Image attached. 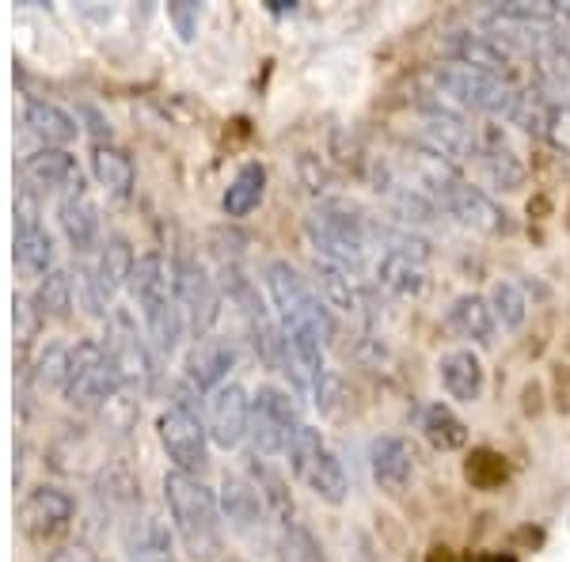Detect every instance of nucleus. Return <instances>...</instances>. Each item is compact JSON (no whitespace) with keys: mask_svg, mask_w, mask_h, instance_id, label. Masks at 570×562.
<instances>
[{"mask_svg":"<svg viewBox=\"0 0 570 562\" xmlns=\"http://www.w3.org/2000/svg\"><path fill=\"white\" fill-rule=\"evenodd\" d=\"M16 263H20L23 274H31V278H46V274L53 270V259H58V252H53V236L50 228L42 225L39 217V206H35V198L23 195L16 198Z\"/></svg>","mask_w":570,"mask_h":562,"instance_id":"dca6fc26","label":"nucleus"},{"mask_svg":"<svg viewBox=\"0 0 570 562\" xmlns=\"http://www.w3.org/2000/svg\"><path fill=\"white\" fill-rule=\"evenodd\" d=\"M419 430L430 441V448H438V453H456V448L468 445L464 418L449 403H426L419 414Z\"/></svg>","mask_w":570,"mask_h":562,"instance_id":"2f4dec72","label":"nucleus"},{"mask_svg":"<svg viewBox=\"0 0 570 562\" xmlns=\"http://www.w3.org/2000/svg\"><path fill=\"white\" fill-rule=\"evenodd\" d=\"M301 426L305 422H301L297 400L278 384H259V392L252 395V426H247L252 453L263 460L285 456Z\"/></svg>","mask_w":570,"mask_h":562,"instance_id":"1a4fd4ad","label":"nucleus"},{"mask_svg":"<svg viewBox=\"0 0 570 562\" xmlns=\"http://www.w3.org/2000/svg\"><path fill=\"white\" fill-rule=\"evenodd\" d=\"M285 460H289L297 483L305 486L308 494H316L320 502L343 505L346 497H351V479H346L343 460H338V453L327 445V437L316 426L305 422V426L297 430V437H293Z\"/></svg>","mask_w":570,"mask_h":562,"instance_id":"0eeeda50","label":"nucleus"},{"mask_svg":"<svg viewBox=\"0 0 570 562\" xmlns=\"http://www.w3.org/2000/svg\"><path fill=\"white\" fill-rule=\"evenodd\" d=\"M72 304H77V282H72V274L66 266H53V270L39 282V289H35V308H39L42 319L46 316L69 319Z\"/></svg>","mask_w":570,"mask_h":562,"instance_id":"72a5a7b5","label":"nucleus"},{"mask_svg":"<svg viewBox=\"0 0 570 562\" xmlns=\"http://www.w3.org/2000/svg\"><path fill=\"white\" fill-rule=\"evenodd\" d=\"M164 505H168L171 532L195 562H220L225 551V521H220L217 494L202 483V475L168 472L164 475Z\"/></svg>","mask_w":570,"mask_h":562,"instance_id":"f257e3e1","label":"nucleus"},{"mask_svg":"<svg viewBox=\"0 0 570 562\" xmlns=\"http://www.w3.org/2000/svg\"><path fill=\"white\" fill-rule=\"evenodd\" d=\"M263 195H266V168L252 160L233 175V183L225 187V198H220V209H225V217L240 220L259 209Z\"/></svg>","mask_w":570,"mask_h":562,"instance_id":"473e14b6","label":"nucleus"},{"mask_svg":"<svg viewBox=\"0 0 570 562\" xmlns=\"http://www.w3.org/2000/svg\"><path fill=\"white\" fill-rule=\"evenodd\" d=\"M72 517H77V497L61 486H35L20 505V524L35 540H50L66 532Z\"/></svg>","mask_w":570,"mask_h":562,"instance_id":"6ab92c4d","label":"nucleus"},{"mask_svg":"<svg viewBox=\"0 0 570 562\" xmlns=\"http://www.w3.org/2000/svg\"><path fill=\"white\" fill-rule=\"evenodd\" d=\"M122 548H126V562H179L176 540H171L164 521H156L153 513H141V517L126 524Z\"/></svg>","mask_w":570,"mask_h":562,"instance_id":"c85d7f7f","label":"nucleus"},{"mask_svg":"<svg viewBox=\"0 0 570 562\" xmlns=\"http://www.w3.org/2000/svg\"><path fill=\"white\" fill-rule=\"evenodd\" d=\"M23 126L42 141V149H69L80 137V118L69 115L61 103L53 99H39L31 96L23 103Z\"/></svg>","mask_w":570,"mask_h":562,"instance_id":"a878e982","label":"nucleus"},{"mask_svg":"<svg viewBox=\"0 0 570 562\" xmlns=\"http://www.w3.org/2000/svg\"><path fill=\"white\" fill-rule=\"evenodd\" d=\"M438 381H441V388H445L449 400L480 403L483 388H487V373H483L480 354H475L472 346H456V349H449V354H441Z\"/></svg>","mask_w":570,"mask_h":562,"instance_id":"393cba45","label":"nucleus"},{"mask_svg":"<svg viewBox=\"0 0 570 562\" xmlns=\"http://www.w3.org/2000/svg\"><path fill=\"white\" fill-rule=\"evenodd\" d=\"M540 137H544L556 152L570 156V99L567 103H556V99H551L548 118H544V134Z\"/></svg>","mask_w":570,"mask_h":562,"instance_id":"4c0bfd02","label":"nucleus"},{"mask_svg":"<svg viewBox=\"0 0 570 562\" xmlns=\"http://www.w3.org/2000/svg\"><path fill=\"white\" fill-rule=\"evenodd\" d=\"M220 562H244V559H236V555H233V559H220Z\"/></svg>","mask_w":570,"mask_h":562,"instance_id":"79ce46f5","label":"nucleus"},{"mask_svg":"<svg viewBox=\"0 0 570 562\" xmlns=\"http://www.w3.org/2000/svg\"><path fill=\"white\" fill-rule=\"evenodd\" d=\"M69 349L66 343H46L39 349V357H35L31 365V376L39 388H66V373H69Z\"/></svg>","mask_w":570,"mask_h":562,"instance_id":"e433bc0d","label":"nucleus"},{"mask_svg":"<svg viewBox=\"0 0 570 562\" xmlns=\"http://www.w3.org/2000/svg\"><path fill=\"white\" fill-rule=\"evenodd\" d=\"M130 293H134L137 312H141L145 338H149L160 357H171L183 343V331H187V319H183V308H179V293H176V278H171V259H164L160 252L137 255Z\"/></svg>","mask_w":570,"mask_h":562,"instance_id":"f03ea898","label":"nucleus"},{"mask_svg":"<svg viewBox=\"0 0 570 562\" xmlns=\"http://www.w3.org/2000/svg\"><path fill=\"white\" fill-rule=\"evenodd\" d=\"M441 209H445L456 225L472 228V233H480V236H505L510 233V217H505V209L487 195L483 187H475V183H468V179L456 183L453 195L445 198V206Z\"/></svg>","mask_w":570,"mask_h":562,"instance_id":"aec40b11","label":"nucleus"},{"mask_svg":"<svg viewBox=\"0 0 570 562\" xmlns=\"http://www.w3.org/2000/svg\"><path fill=\"white\" fill-rule=\"evenodd\" d=\"M373 274H376V289H384L395 300H419V297H426V289H430L426 263L411 259V255H400V252H384L381 259H376Z\"/></svg>","mask_w":570,"mask_h":562,"instance_id":"cd10ccee","label":"nucleus"},{"mask_svg":"<svg viewBox=\"0 0 570 562\" xmlns=\"http://www.w3.org/2000/svg\"><path fill=\"white\" fill-rule=\"evenodd\" d=\"M445 324L453 327V335H461L464 343H472L480 349L494 346V338H499V331H502L491 312V300H487L483 293H461V297L449 304Z\"/></svg>","mask_w":570,"mask_h":562,"instance_id":"bb28decb","label":"nucleus"},{"mask_svg":"<svg viewBox=\"0 0 570 562\" xmlns=\"http://www.w3.org/2000/svg\"><path fill=\"white\" fill-rule=\"evenodd\" d=\"M312 270H316V282L312 285H316V293L324 297L331 312H338V316H365L373 308V285L362 274L343 270V266L324 259H316Z\"/></svg>","mask_w":570,"mask_h":562,"instance_id":"412c9836","label":"nucleus"},{"mask_svg":"<svg viewBox=\"0 0 570 562\" xmlns=\"http://www.w3.org/2000/svg\"><path fill=\"white\" fill-rule=\"evenodd\" d=\"M168 20L176 23V34L183 42H195L198 23H202V8L190 4V0H179V4H168Z\"/></svg>","mask_w":570,"mask_h":562,"instance_id":"ea45409f","label":"nucleus"},{"mask_svg":"<svg viewBox=\"0 0 570 562\" xmlns=\"http://www.w3.org/2000/svg\"><path fill=\"white\" fill-rule=\"evenodd\" d=\"M46 562H99V559L88 555V551H80V548H66V551H53Z\"/></svg>","mask_w":570,"mask_h":562,"instance_id":"a19ab883","label":"nucleus"},{"mask_svg":"<svg viewBox=\"0 0 570 562\" xmlns=\"http://www.w3.org/2000/svg\"><path fill=\"white\" fill-rule=\"evenodd\" d=\"M487 300H491V312L502 331H518L529 319V297L518 282H494Z\"/></svg>","mask_w":570,"mask_h":562,"instance_id":"c9c22d12","label":"nucleus"},{"mask_svg":"<svg viewBox=\"0 0 570 562\" xmlns=\"http://www.w3.org/2000/svg\"><path fill=\"white\" fill-rule=\"evenodd\" d=\"M370 475L384 494H400L411 483V475H415V448H411V441L400 437V433L373 437Z\"/></svg>","mask_w":570,"mask_h":562,"instance_id":"5701e85b","label":"nucleus"},{"mask_svg":"<svg viewBox=\"0 0 570 562\" xmlns=\"http://www.w3.org/2000/svg\"><path fill=\"white\" fill-rule=\"evenodd\" d=\"M99 562H104V559H99Z\"/></svg>","mask_w":570,"mask_h":562,"instance_id":"37998d69","label":"nucleus"},{"mask_svg":"<svg viewBox=\"0 0 570 562\" xmlns=\"http://www.w3.org/2000/svg\"><path fill=\"white\" fill-rule=\"evenodd\" d=\"M58 228L66 244L77 255H91L104 244V225H99V209L88 198V190H72V195L58 198Z\"/></svg>","mask_w":570,"mask_h":562,"instance_id":"b1692460","label":"nucleus"},{"mask_svg":"<svg viewBox=\"0 0 570 562\" xmlns=\"http://www.w3.org/2000/svg\"><path fill=\"white\" fill-rule=\"evenodd\" d=\"M441 53L449 58V66L494 72V77H510L513 66V58L502 50V42L487 31H475V27H453V31L441 34Z\"/></svg>","mask_w":570,"mask_h":562,"instance_id":"a211bd4d","label":"nucleus"},{"mask_svg":"<svg viewBox=\"0 0 570 562\" xmlns=\"http://www.w3.org/2000/svg\"><path fill=\"white\" fill-rule=\"evenodd\" d=\"M274 551H278V562H327L324 543L316 540V532L305 521L274 532Z\"/></svg>","mask_w":570,"mask_h":562,"instance_id":"f704fd0d","label":"nucleus"},{"mask_svg":"<svg viewBox=\"0 0 570 562\" xmlns=\"http://www.w3.org/2000/svg\"><path fill=\"white\" fill-rule=\"evenodd\" d=\"M430 96V91H426ZM422 149L438 152L441 160L449 164H472L480 160V149H483V134L475 130V126H468V115L461 110L445 107L441 99L430 96L426 103H422V118H419V141Z\"/></svg>","mask_w":570,"mask_h":562,"instance_id":"9d476101","label":"nucleus"},{"mask_svg":"<svg viewBox=\"0 0 570 562\" xmlns=\"http://www.w3.org/2000/svg\"><path fill=\"white\" fill-rule=\"evenodd\" d=\"M39 319L42 316H39V308H35V300L23 297V293H16L12 297V324H16V338H20V343H31Z\"/></svg>","mask_w":570,"mask_h":562,"instance_id":"58836bf2","label":"nucleus"},{"mask_svg":"<svg viewBox=\"0 0 570 562\" xmlns=\"http://www.w3.org/2000/svg\"><path fill=\"white\" fill-rule=\"evenodd\" d=\"M195 400L198 395L187 384H179L176 400L156 414V437H160V448L171 460V472L187 475H202L209 464V430L206 418H202V403Z\"/></svg>","mask_w":570,"mask_h":562,"instance_id":"423d86ee","label":"nucleus"},{"mask_svg":"<svg viewBox=\"0 0 570 562\" xmlns=\"http://www.w3.org/2000/svg\"><path fill=\"white\" fill-rule=\"evenodd\" d=\"M107 349H110V362H115V368H118V384H122V392H137V395L153 392L156 349L122 308H115V316H110Z\"/></svg>","mask_w":570,"mask_h":562,"instance_id":"f8f14e48","label":"nucleus"},{"mask_svg":"<svg viewBox=\"0 0 570 562\" xmlns=\"http://www.w3.org/2000/svg\"><path fill=\"white\" fill-rule=\"evenodd\" d=\"M217 505H220V521L228 524V532H236L247 543H271L274 548V521L271 510H266L259 486L252 483L247 475H228L220 479L217 491Z\"/></svg>","mask_w":570,"mask_h":562,"instance_id":"ddd939ff","label":"nucleus"},{"mask_svg":"<svg viewBox=\"0 0 570 562\" xmlns=\"http://www.w3.org/2000/svg\"><path fill=\"white\" fill-rule=\"evenodd\" d=\"M236 368V343L225 335H206L183 357V381L195 395L217 392L220 384H228V373Z\"/></svg>","mask_w":570,"mask_h":562,"instance_id":"f3484780","label":"nucleus"},{"mask_svg":"<svg viewBox=\"0 0 570 562\" xmlns=\"http://www.w3.org/2000/svg\"><path fill=\"white\" fill-rule=\"evenodd\" d=\"M263 289H266V300H271L274 319H278V324L305 327V331H312V335L324 338V346L338 335L335 312L327 308L324 297L316 293V285H312L293 263H285V259L266 263L263 266Z\"/></svg>","mask_w":570,"mask_h":562,"instance_id":"39448f33","label":"nucleus"},{"mask_svg":"<svg viewBox=\"0 0 570 562\" xmlns=\"http://www.w3.org/2000/svg\"><path fill=\"white\" fill-rule=\"evenodd\" d=\"M23 179L35 190H50V195H72V190H85V175H80L77 156L69 149H35L23 160Z\"/></svg>","mask_w":570,"mask_h":562,"instance_id":"4be33fe9","label":"nucleus"},{"mask_svg":"<svg viewBox=\"0 0 570 562\" xmlns=\"http://www.w3.org/2000/svg\"><path fill=\"white\" fill-rule=\"evenodd\" d=\"M118 392H122V384H118V368L110 362L107 343L80 338V343L69 349V373H66L61 400H66L69 407L96 411V407H104L107 400H115Z\"/></svg>","mask_w":570,"mask_h":562,"instance_id":"6e6552de","label":"nucleus"},{"mask_svg":"<svg viewBox=\"0 0 570 562\" xmlns=\"http://www.w3.org/2000/svg\"><path fill=\"white\" fill-rule=\"evenodd\" d=\"M430 96L441 99L445 107L461 110V115H487V118H505L513 122L521 107L525 88L513 77H494V72L464 69V66H438L430 69Z\"/></svg>","mask_w":570,"mask_h":562,"instance_id":"20e7f679","label":"nucleus"},{"mask_svg":"<svg viewBox=\"0 0 570 562\" xmlns=\"http://www.w3.org/2000/svg\"><path fill=\"white\" fill-rule=\"evenodd\" d=\"M202 418H206V430L214 445L240 448L247 441V426H252V395L236 381L220 384V388L209 392L206 403H202Z\"/></svg>","mask_w":570,"mask_h":562,"instance_id":"2eb2a0df","label":"nucleus"},{"mask_svg":"<svg viewBox=\"0 0 570 562\" xmlns=\"http://www.w3.org/2000/svg\"><path fill=\"white\" fill-rule=\"evenodd\" d=\"M134 266H137V255H134L130 239H126L122 233H107L104 244H99V252H96V263H91L88 274H85L88 312L104 316L110 304H115L118 293L130 285Z\"/></svg>","mask_w":570,"mask_h":562,"instance_id":"4468645a","label":"nucleus"},{"mask_svg":"<svg viewBox=\"0 0 570 562\" xmlns=\"http://www.w3.org/2000/svg\"><path fill=\"white\" fill-rule=\"evenodd\" d=\"M305 236L316 247V259L335 263L343 270H354L365 278L373 252V217L362 214L354 201L324 198L305 220Z\"/></svg>","mask_w":570,"mask_h":562,"instance_id":"7ed1b4c3","label":"nucleus"},{"mask_svg":"<svg viewBox=\"0 0 570 562\" xmlns=\"http://www.w3.org/2000/svg\"><path fill=\"white\" fill-rule=\"evenodd\" d=\"M480 171H483V179L491 183L494 190H521L525 187V179H529V168H525V160L518 156V149L513 145H505L502 137H483V149H480Z\"/></svg>","mask_w":570,"mask_h":562,"instance_id":"c756f323","label":"nucleus"},{"mask_svg":"<svg viewBox=\"0 0 570 562\" xmlns=\"http://www.w3.org/2000/svg\"><path fill=\"white\" fill-rule=\"evenodd\" d=\"M171 278H176L179 308L183 319H187V331L195 335V343L214 335V324L220 319V282L190 252L171 255Z\"/></svg>","mask_w":570,"mask_h":562,"instance_id":"9b49d317","label":"nucleus"},{"mask_svg":"<svg viewBox=\"0 0 570 562\" xmlns=\"http://www.w3.org/2000/svg\"><path fill=\"white\" fill-rule=\"evenodd\" d=\"M91 175L96 183L107 190L110 198H130L134 195V183H137V171H134V160L126 149H118L115 141H96L91 145Z\"/></svg>","mask_w":570,"mask_h":562,"instance_id":"7c9ffc66","label":"nucleus"}]
</instances>
